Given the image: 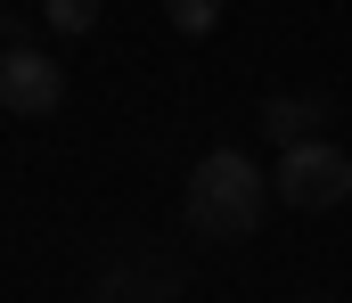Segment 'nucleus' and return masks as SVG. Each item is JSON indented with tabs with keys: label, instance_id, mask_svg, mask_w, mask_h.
<instances>
[{
	"label": "nucleus",
	"instance_id": "obj_1",
	"mask_svg": "<svg viewBox=\"0 0 352 303\" xmlns=\"http://www.w3.org/2000/svg\"><path fill=\"white\" fill-rule=\"evenodd\" d=\"M180 213H188L197 238H254L270 213V172L238 148H213V156H197V172L180 189Z\"/></svg>",
	"mask_w": 352,
	"mask_h": 303
},
{
	"label": "nucleus",
	"instance_id": "obj_2",
	"mask_svg": "<svg viewBox=\"0 0 352 303\" xmlns=\"http://www.w3.org/2000/svg\"><path fill=\"white\" fill-rule=\"evenodd\" d=\"M270 197L287 205V213H336V205L352 197V148H336V139H295V148H278Z\"/></svg>",
	"mask_w": 352,
	"mask_h": 303
},
{
	"label": "nucleus",
	"instance_id": "obj_3",
	"mask_svg": "<svg viewBox=\"0 0 352 303\" xmlns=\"http://www.w3.org/2000/svg\"><path fill=\"white\" fill-rule=\"evenodd\" d=\"M66 99V66L50 58V49H0V106L8 115H58Z\"/></svg>",
	"mask_w": 352,
	"mask_h": 303
},
{
	"label": "nucleus",
	"instance_id": "obj_4",
	"mask_svg": "<svg viewBox=\"0 0 352 303\" xmlns=\"http://www.w3.org/2000/svg\"><path fill=\"white\" fill-rule=\"evenodd\" d=\"M328 123H336V99H328V91H278V99H263V139L270 148L328 139Z\"/></svg>",
	"mask_w": 352,
	"mask_h": 303
},
{
	"label": "nucleus",
	"instance_id": "obj_5",
	"mask_svg": "<svg viewBox=\"0 0 352 303\" xmlns=\"http://www.w3.org/2000/svg\"><path fill=\"white\" fill-rule=\"evenodd\" d=\"M107 303H173L180 295V262L173 254H131V262H107Z\"/></svg>",
	"mask_w": 352,
	"mask_h": 303
},
{
	"label": "nucleus",
	"instance_id": "obj_6",
	"mask_svg": "<svg viewBox=\"0 0 352 303\" xmlns=\"http://www.w3.org/2000/svg\"><path fill=\"white\" fill-rule=\"evenodd\" d=\"M164 25L180 41H205V33H221V0H164Z\"/></svg>",
	"mask_w": 352,
	"mask_h": 303
},
{
	"label": "nucleus",
	"instance_id": "obj_7",
	"mask_svg": "<svg viewBox=\"0 0 352 303\" xmlns=\"http://www.w3.org/2000/svg\"><path fill=\"white\" fill-rule=\"evenodd\" d=\"M98 16H107V0H41V25L50 33H90Z\"/></svg>",
	"mask_w": 352,
	"mask_h": 303
},
{
	"label": "nucleus",
	"instance_id": "obj_8",
	"mask_svg": "<svg viewBox=\"0 0 352 303\" xmlns=\"http://www.w3.org/2000/svg\"><path fill=\"white\" fill-rule=\"evenodd\" d=\"M295 303H336V295H295Z\"/></svg>",
	"mask_w": 352,
	"mask_h": 303
}]
</instances>
